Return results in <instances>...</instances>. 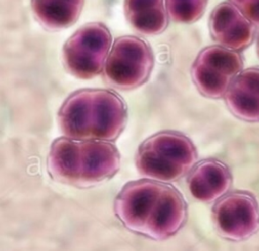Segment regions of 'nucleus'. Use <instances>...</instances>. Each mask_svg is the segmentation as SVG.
Wrapping results in <instances>:
<instances>
[{
    "mask_svg": "<svg viewBox=\"0 0 259 251\" xmlns=\"http://www.w3.org/2000/svg\"><path fill=\"white\" fill-rule=\"evenodd\" d=\"M114 212L131 232L154 240L176 235L188 215L178 190L155 180L128 183L115 199Z\"/></svg>",
    "mask_w": 259,
    "mask_h": 251,
    "instance_id": "1",
    "label": "nucleus"
},
{
    "mask_svg": "<svg viewBox=\"0 0 259 251\" xmlns=\"http://www.w3.org/2000/svg\"><path fill=\"white\" fill-rule=\"evenodd\" d=\"M127 120L125 101L108 90L77 91L58 112V124L65 137L81 141H115Z\"/></svg>",
    "mask_w": 259,
    "mask_h": 251,
    "instance_id": "2",
    "label": "nucleus"
},
{
    "mask_svg": "<svg viewBox=\"0 0 259 251\" xmlns=\"http://www.w3.org/2000/svg\"><path fill=\"white\" fill-rule=\"evenodd\" d=\"M120 164V153L109 141L63 137L51 144L48 171L56 182L88 188L111 179L119 171Z\"/></svg>",
    "mask_w": 259,
    "mask_h": 251,
    "instance_id": "3",
    "label": "nucleus"
},
{
    "mask_svg": "<svg viewBox=\"0 0 259 251\" xmlns=\"http://www.w3.org/2000/svg\"><path fill=\"white\" fill-rule=\"evenodd\" d=\"M196 148L185 135L166 131L144 141L136 155V166L146 178L162 183L177 182L195 166Z\"/></svg>",
    "mask_w": 259,
    "mask_h": 251,
    "instance_id": "4",
    "label": "nucleus"
},
{
    "mask_svg": "<svg viewBox=\"0 0 259 251\" xmlns=\"http://www.w3.org/2000/svg\"><path fill=\"white\" fill-rule=\"evenodd\" d=\"M154 66L151 47L144 39L124 35L114 41L103 69V78L111 87L129 91L143 86Z\"/></svg>",
    "mask_w": 259,
    "mask_h": 251,
    "instance_id": "5",
    "label": "nucleus"
},
{
    "mask_svg": "<svg viewBox=\"0 0 259 251\" xmlns=\"http://www.w3.org/2000/svg\"><path fill=\"white\" fill-rule=\"evenodd\" d=\"M112 36L102 23H89L65 43L63 62L76 78L90 79L103 72L110 52Z\"/></svg>",
    "mask_w": 259,
    "mask_h": 251,
    "instance_id": "6",
    "label": "nucleus"
},
{
    "mask_svg": "<svg viewBox=\"0 0 259 251\" xmlns=\"http://www.w3.org/2000/svg\"><path fill=\"white\" fill-rule=\"evenodd\" d=\"M243 63L238 51L218 46L205 47L193 64L192 78L200 94L221 98L242 72Z\"/></svg>",
    "mask_w": 259,
    "mask_h": 251,
    "instance_id": "7",
    "label": "nucleus"
},
{
    "mask_svg": "<svg viewBox=\"0 0 259 251\" xmlns=\"http://www.w3.org/2000/svg\"><path fill=\"white\" fill-rule=\"evenodd\" d=\"M212 220L219 235L240 241L259 230V206L248 192L236 191L219 198L212 209Z\"/></svg>",
    "mask_w": 259,
    "mask_h": 251,
    "instance_id": "8",
    "label": "nucleus"
},
{
    "mask_svg": "<svg viewBox=\"0 0 259 251\" xmlns=\"http://www.w3.org/2000/svg\"><path fill=\"white\" fill-rule=\"evenodd\" d=\"M209 31L212 38L221 47L241 51L252 44L255 26L229 0L212 10Z\"/></svg>",
    "mask_w": 259,
    "mask_h": 251,
    "instance_id": "9",
    "label": "nucleus"
},
{
    "mask_svg": "<svg viewBox=\"0 0 259 251\" xmlns=\"http://www.w3.org/2000/svg\"><path fill=\"white\" fill-rule=\"evenodd\" d=\"M232 176L226 165L215 159L201 161L188 178V186L195 199L209 203L224 196L231 188Z\"/></svg>",
    "mask_w": 259,
    "mask_h": 251,
    "instance_id": "10",
    "label": "nucleus"
},
{
    "mask_svg": "<svg viewBox=\"0 0 259 251\" xmlns=\"http://www.w3.org/2000/svg\"><path fill=\"white\" fill-rule=\"evenodd\" d=\"M227 106L240 119L259 122V68L240 73L225 94Z\"/></svg>",
    "mask_w": 259,
    "mask_h": 251,
    "instance_id": "11",
    "label": "nucleus"
},
{
    "mask_svg": "<svg viewBox=\"0 0 259 251\" xmlns=\"http://www.w3.org/2000/svg\"><path fill=\"white\" fill-rule=\"evenodd\" d=\"M124 11L130 25L142 34H160L168 26L165 0H125Z\"/></svg>",
    "mask_w": 259,
    "mask_h": 251,
    "instance_id": "12",
    "label": "nucleus"
},
{
    "mask_svg": "<svg viewBox=\"0 0 259 251\" xmlns=\"http://www.w3.org/2000/svg\"><path fill=\"white\" fill-rule=\"evenodd\" d=\"M84 0H32L36 21L49 31H59L73 26L81 16Z\"/></svg>",
    "mask_w": 259,
    "mask_h": 251,
    "instance_id": "13",
    "label": "nucleus"
},
{
    "mask_svg": "<svg viewBox=\"0 0 259 251\" xmlns=\"http://www.w3.org/2000/svg\"><path fill=\"white\" fill-rule=\"evenodd\" d=\"M208 0H165L169 18L180 24H193L204 14Z\"/></svg>",
    "mask_w": 259,
    "mask_h": 251,
    "instance_id": "14",
    "label": "nucleus"
},
{
    "mask_svg": "<svg viewBox=\"0 0 259 251\" xmlns=\"http://www.w3.org/2000/svg\"><path fill=\"white\" fill-rule=\"evenodd\" d=\"M255 27H259V0H230Z\"/></svg>",
    "mask_w": 259,
    "mask_h": 251,
    "instance_id": "15",
    "label": "nucleus"
},
{
    "mask_svg": "<svg viewBox=\"0 0 259 251\" xmlns=\"http://www.w3.org/2000/svg\"><path fill=\"white\" fill-rule=\"evenodd\" d=\"M257 53H258V56H259V36H258V39H257Z\"/></svg>",
    "mask_w": 259,
    "mask_h": 251,
    "instance_id": "16",
    "label": "nucleus"
}]
</instances>
